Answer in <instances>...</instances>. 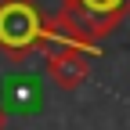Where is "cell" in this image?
Wrapping results in <instances>:
<instances>
[{"mask_svg":"<svg viewBox=\"0 0 130 130\" xmlns=\"http://www.w3.org/2000/svg\"><path fill=\"white\" fill-rule=\"evenodd\" d=\"M51 14L36 0H0V54L7 61H29L47 51Z\"/></svg>","mask_w":130,"mask_h":130,"instance_id":"obj_1","label":"cell"},{"mask_svg":"<svg viewBox=\"0 0 130 130\" xmlns=\"http://www.w3.org/2000/svg\"><path fill=\"white\" fill-rule=\"evenodd\" d=\"M58 11L101 43L123 18H130V0H58Z\"/></svg>","mask_w":130,"mask_h":130,"instance_id":"obj_2","label":"cell"},{"mask_svg":"<svg viewBox=\"0 0 130 130\" xmlns=\"http://www.w3.org/2000/svg\"><path fill=\"white\" fill-rule=\"evenodd\" d=\"M90 51H79V47H47L43 61H47V76L58 90H76L79 83H87L90 76Z\"/></svg>","mask_w":130,"mask_h":130,"instance_id":"obj_3","label":"cell"},{"mask_svg":"<svg viewBox=\"0 0 130 130\" xmlns=\"http://www.w3.org/2000/svg\"><path fill=\"white\" fill-rule=\"evenodd\" d=\"M0 130H4V108H0Z\"/></svg>","mask_w":130,"mask_h":130,"instance_id":"obj_4","label":"cell"}]
</instances>
